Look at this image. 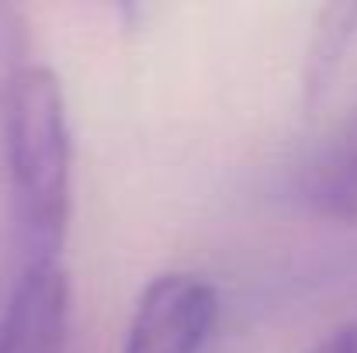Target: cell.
<instances>
[{"label": "cell", "mask_w": 357, "mask_h": 353, "mask_svg": "<svg viewBox=\"0 0 357 353\" xmlns=\"http://www.w3.org/2000/svg\"><path fill=\"white\" fill-rule=\"evenodd\" d=\"M0 111L24 263H59L73 208V139L59 77L35 63Z\"/></svg>", "instance_id": "1"}, {"label": "cell", "mask_w": 357, "mask_h": 353, "mask_svg": "<svg viewBox=\"0 0 357 353\" xmlns=\"http://www.w3.org/2000/svg\"><path fill=\"white\" fill-rule=\"evenodd\" d=\"M219 312V288L202 274H156L132 308L121 353H202Z\"/></svg>", "instance_id": "2"}, {"label": "cell", "mask_w": 357, "mask_h": 353, "mask_svg": "<svg viewBox=\"0 0 357 353\" xmlns=\"http://www.w3.org/2000/svg\"><path fill=\"white\" fill-rule=\"evenodd\" d=\"M66 343L70 277L63 263H24L0 319V353H66Z\"/></svg>", "instance_id": "3"}, {"label": "cell", "mask_w": 357, "mask_h": 353, "mask_svg": "<svg viewBox=\"0 0 357 353\" xmlns=\"http://www.w3.org/2000/svg\"><path fill=\"white\" fill-rule=\"evenodd\" d=\"M298 191L316 215L333 222H357V111L337 142L309 159Z\"/></svg>", "instance_id": "4"}, {"label": "cell", "mask_w": 357, "mask_h": 353, "mask_svg": "<svg viewBox=\"0 0 357 353\" xmlns=\"http://www.w3.org/2000/svg\"><path fill=\"white\" fill-rule=\"evenodd\" d=\"M357 35V3H330L316 17V31L305 52V73H302V91L305 104L323 101L330 84L340 73V63Z\"/></svg>", "instance_id": "5"}, {"label": "cell", "mask_w": 357, "mask_h": 353, "mask_svg": "<svg viewBox=\"0 0 357 353\" xmlns=\"http://www.w3.org/2000/svg\"><path fill=\"white\" fill-rule=\"evenodd\" d=\"M31 38H28V21L17 3L0 0V104L14 91V84L35 66L31 63Z\"/></svg>", "instance_id": "6"}, {"label": "cell", "mask_w": 357, "mask_h": 353, "mask_svg": "<svg viewBox=\"0 0 357 353\" xmlns=\"http://www.w3.org/2000/svg\"><path fill=\"white\" fill-rule=\"evenodd\" d=\"M309 353H357V322H344L330 329Z\"/></svg>", "instance_id": "7"}]
</instances>
